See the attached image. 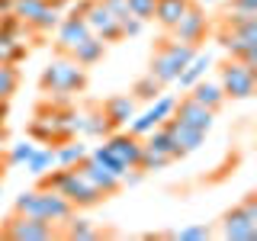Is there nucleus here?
<instances>
[{
	"instance_id": "obj_1",
	"label": "nucleus",
	"mask_w": 257,
	"mask_h": 241,
	"mask_svg": "<svg viewBox=\"0 0 257 241\" xmlns=\"http://www.w3.org/2000/svg\"><path fill=\"white\" fill-rule=\"evenodd\" d=\"M39 180H42V187L58 190L74 209H90V206H96V203H103V199H106L90 180H87L84 174H80V167H77V164H74V167H58V171L52 167V171L42 174Z\"/></svg>"
},
{
	"instance_id": "obj_2",
	"label": "nucleus",
	"mask_w": 257,
	"mask_h": 241,
	"mask_svg": "<svg viewBox=\"0 0 257 241\" xmlns=\"http://www.w3.org/2000/svg\"><path fill=\"white\" fill-rule=\"evenodd\" d=\"M13 212L36 215V219H45V222L58 225V222H64L71 212H74V206H71L58 190H52V187H39V190H26V193H20V196H16V203H13Z\"/></svg>"
},
{
	"instance_id": "obj_3",
	"label": "nucleus",
	"mask_w": 257,
	"mask_h": 241,
	"mask_svg": "<svg viewBox=\"0 0 257 241\" xmlns=\"http://www.w3.org/2000/svg\"><path fill=\"white\" fill-rule=\"evenodd\" d=\"M193 55H196V45H187V42H177V39H164L161 48L155 52V58L148 64V74L158 80L161 87L174 84L177 74L183 71V64H187Z\"/></svg>"
},
{
	"instance_id": "obj_4",
	"label": "nucleus",
	"mask_w": 257,
	"mask_h": 241,
	"mask_svg": "<svg viewBox=\"0 0 257 241\" xmlns=\"http://www.w3.org/2000/svg\"><path fill=\"white\" fill-rule=\"evenodd\" d=\"M42 90L45 93H77L87 87V68L74 58H55L42 71Z\"/></svg>"
},
{
	"instance_id": "obj_5",
	"label": "nucleus",
	"mask_w": 257,
	"mask_h": 241,
	"mask_svg": "<svg viewBox=\"0 0 257 241\" xmlns=\"http://www.w3.org/2000/svg\"><path fill=\"white\" fill-rule=\"evenodd\" d=\"M219 45L228 52V58H238L244 64L257 68V20H247L241 26H225L219 29Z\"/></svg>"
},
{
	"instance_id": "obj_6",
	"label": "nucleus",
	"mask_w": 257,
	"mask_h": 241,
	"mask_svg": "<svg viewBox=\"0 0 257 241\" xmlns=\"http://www.w3.org/2000/svg\"><path fill=\"white\" fill-rule=\"evenodd\" d=\"M174 161H180V151H177L174 139L164 132V126H155L148 135H142V158H139L142 171H164Z\"/></svg>"
},
{
	"instance_id": "obj_7",
	"label": "nucleus",
	"mask_w": 257,
	"mask_h": 241,
	"mask_svg": "<svg viewBox=\"0 0 257 241\" xmlns=\"http://www.w3.org/2000/svg\"><path fill=\"white\" fill-rule=\"evenodd\" d=\"M222 238L228 241H257V193L222 215Z\"/></svg>"
},
{
	"instance_id": "obj_8",
	"label": "nucleus",
	"mask_w": 257,
	"mask_h": 241,
	"mask_svg": "<svg viewBox=\"0 0 257 241\" xmlns=\"http://www.w3.org/2000/svg\"><path fill=\"white\" fill-rule=\"evenodd\" d=\"M219 87L231 100H247L257 90V68H251V64H244L238 58H228L219 68Z\"/></svg>"
},
{
	"instance_id": "obj_9",
	"label": "nucleus",
	"mask_w": 257,
	"mask_h": 241,
	"mask_svg": "<svg viewBox=\"0 0 257 241\" xmlns=\"http://www.w3.org/2000/svg\"><path fill=\"white\" fill-rule=\"evenodd\" d=\"M71 13H77L80 20L87 23V29L93 36H100L103 42H119L122 39V29H119V20L109 13V7L103 0H80Z\"/></svg>"
},
{
	"instance_id": "obj_10",
	"label": "nucleus",
	"mask_w": 257,
	"mask_h": 241,
	"mask_svg": "<svg viewBox=\"0 0 257 241\" xmlns=\"http://www.w3.org/2000/svg\"><path fill=\"white\" fill-rule=\"evenodd\" d=\"M55 235L58 231H55L52 222L36 219V215H23V212H13L0 225V238H7V241H52Z\"/></svg>"
},
{
	"instance_id": "obj_11",
	"label": "nucleus",
	"mask_w": 257,
	"mask_h": 241,
	"mask_svg": "<svg viewBox=\"0 0 257 241\" xmlns=\"http://www.w3.org/2000/svg\"><path fill=\"white\" fill-rule=\"evenodd\" d=\"M206 29H209V20H206V10L199 4H193L190 0V7L183 10V16L171 26V32H174V39L177 42H187V45H196L199 39L206 36Z\"/></svg>"
},
{
	"instance_id": "obj_12",
	"label": "nucleus",
	"mask_w": 257,
	"mask_h": 241,
	"mask_svg": "<svg viewBox=\"0 0 257 241\" xmlns=\"http://www.w3.org/2000/svg\"><path fill=\"white\" fill-rule=\"evenodd\" d=\"M171 116L177 119V123L190 126V129H199V132H209V129H212V123H215V112L206 109L203 103H196L193 96H183V100H177Z\"/></svg>"
},
{
	"instance_id": "obj_13",
	"label": "nucleus",
	"mask_w": 257,
	"mask_h": 241,
	"mask_svg": "<svg viewBox=\"0 0 257 241\" xmlns=\"http://www.w3.org/2000/svg\"><path fill=\"white\" fill-rule=\"evenodd\" d=\"M109 148V155L116 161H122L125 167H139V158H142V139L132 132H109L106 142H103Z\"/></svg>"
},
{
	"instance_id": "obj_14",
	"label": "nucleus",
	"mask_w": 257,
	"mask_h": 241,
	"mask_svg": "<svg viewBox=\"0 0 257 241\" xmlns=\"http://www.w3.org/2000/svg\"><path fill=\"white\" fill-rule=\"evenodd\" d=\"M161 126H164V132L174 139L177 151H180V158H183V155H190V151H199V148L206 145V132H199V129H190V126L177 123L174 116H167Z\"/></svg>"
},
{
	"instance_id": "obj_15",
	"label": "nucleus",
	"mask_w": 257,
	"mask_h": 241,
	"mask_svg": "<svg viewBox=\"0 0 257 241\" xmlns=\"http://www.w3.org/2000/svg\"><path fill=\"white\" fill-rule=\"evenodd\" d=\"M77 167H80V174H84V177H87V180H90V183H93V187H96V190H100V193H103V196H116V193H119V190H122V180H119V177H116V174H109V171H106V167H103V164H100V161H93L90 155H87L84 161H80V164H77Z\"/></svg>"
},
{
	"instance_id": "obj_16",
	"label": "nucleus",
	"mask_w": 257,
	"mask_h": 241,
	"mask_svg": "<svg viewBox=\"0 0 257 241\" xmlns=\"http://www.w3.org/2000/svg\"><path fill=\"white\" fill-rule=\"evenodd\" d=\"M55 29H58V36H55L58 42H55V48H58L61 55H68V52H71V48H74L77 42H84V39L90 36L87 23L80 20L77 13H68L64 20H58V26H55Z\"/></svg>"
},
{
	"instance_id": "obj_17",
	"label": "nucleus",
	"mask_w": 257,
	"mask_h": 241,
	"mask_svg": "<svg viewBox=\"0 0 257 241\" xmlns=\"http://www.w3.org/2000/svg\"><path fill=\"white\" fill-rule=\"evenodd\" d=\"M209 68H212V55H209V52H199V48H196V55H193V58L183 64V71L177 74L174 84H180V90H190L196 80H203V77H206V71H209Z\"/></svg>"
},
{
	"instance_id": "obj_18",
	"label": "nucleus",
	"mask_w": 257,
	"mask_h": 241,
	"mask_svg": "<svg viewBox=\"0 0 257 241\" xmlns=\"http://www.w3.org/2000/svg\"><path fill=\"white\" fill-rule=\"evenodd\" d=\"M112 132L106 112H103V106L96 109H80V126H77V135H87V139H106V135Z\"/></svg>"
},
{
	"instance_id": "obj_19",
	"label": "nucleus",
	"mask_w": 257,
	"mask_h": 241,
	"mask_svg": "<svg viewBox=\"0 0 257 241\" xmlns=\"http://www.w3.org/2000/svg\"><path fill=\"white\" fill-rule=\"evenodd\" d=\"M103 112H106V119H109V126H112V129L128 126V119L135 116V96H128V93H116V96H109V100L103 103Z\"/></svg>"
},
{
	"instance_id": "obj_20",
	"label": "nucleus",
	"mask_w": 257,
	"mask_h": 241,
	"mask_svg": "<svg viewBox=\"0 0 257 241\" xmlns=\"http://www.w3.org/2000/svg\"><path fill=\"white\" fill-rule=\"evenodd\" d=\"M103 52H106V42H103L100 36H87L84 42H77L74 48H71V58H74L77 64H84V68H90V64H96V61H103Z\"/></svg>"
},
{
	"instance_id": "obj_21",
	"label": "nucleus",
	"mask_w": 257,
	"mask_h": 241,
	"mask_svg": "<svg viewBox=\"0 0 257 241\" xmlns=\"http://www.w3.org/2000/svg\"><path fill=\"white\" fill-rule=\"evenodd\" d=\"M190 96H193L196 103H203L206 109H212V112H219V109H222V103L228 100V96L222 93V87H219V84H209L206 77H203V80H196V84L190 87Z\"/></svg>"
},
{
	"instance_id": "obj_22",
	"label": "nucleus",
	"mask_w": 257,
	"mask_h": 241,
	"mask_svg": "<svg viewBox=\"0 0 257 241\" xmlns=\"http://www.w3.org/2000/svg\"><path fill=\"white\" fill-rule=\"evenodd\" d=\"M103 4H106V7H109V13L119 20L122 39H125V36H139V32L145 29V23H142V20H139V16H135L132 10H128V4H125V0H103Z\"/></svg>"
},
{
	"instance_id": "obj_23",
	"label": "nucleus",
	"mask_w": 257,
	"mask_h": 241,
	"mask_svg": "<svg viewBox=\"0 0 257 241\" xmlns=\"http://www.w3.org/2000/svg\"><path fill=\"white\" fill-rule=\"evenodd\" d=\"M61 225H64L61 235L71 238V241H93V238H100V228H96L90 219H84V215H74V212H71Z\"/></svg>"
},
{
	"instance_id": "obj_24",
	"label": "nucleus",
	"mask_w": 257,
	"mask_h": 241,
	"mask_svg": "<svg viewBox=\"0 0 257 241\" xmlns=\"http://www.w3.org/2000/svg\"><path fill=\"white\" fill-rule=\"evenodd\" d=\"M52 167H58V164H55V145H36L32 158L26 161V174L42 177V174L52 171Z\"/></svg>"
},
{
	"instance_id": "obj_25",
	"label": "nucleus",
	"mask_w": 257,
	"mask_h": 241,
	"mask_svg": "<svg viewBox=\"0 0 257 241\" xmlns=\"http://www.w3.org/2000/svg\"><path fill=\"white\" fill-rule=\"evenodd\" d=\"M84 158H87V145L77 142V139H68V142H61L58 148H55V164L58 167H74Z\"/></svg>"
},
{
	"instance_id": "obj_26",
	"label": "nucleus",
	"mask_w": 257,
	"mask_h": 241,
	"mask_svg": "<svg viewBox=\"0 0 257 241\" xmlns=\"http://www.w3.org/2000/svg\"><path fill=\"white\" fill-rule=\"evenodd\" d=\"M190 7V0H158L155 4V20L161 23L164 29H171L177 20L183 16V10Z\"/></svg>"
},
{
	"instance_id": "obj_27",
	"label": "nucleus",
	"mask_w": 257,
	"mask_h": 241,
	"mask_svg": "<svg viewBox=\"0 0 257 241\" xmlns=\"http://www.w3.org/2000/svg\"><path fill=\"white\" fill-rule=\"evenodd\" d=\"M26 58V45L10 36H0V64H16Z\"/></svg>"
},
{
	"instance_id": "obj_28",
	"label": "nucleus",
	"mask_w": 257,
	"mask_h": 241,
	"mask_svg": "<svg viewBox=\"0 0 257 241\" xmlns=\"http://www.w3.org/2000/svg\"><path fill=\"white\" fill-rule=\"evenodd\" d=\"M87 155H90L93 161H100V164H103V167H106V171H109V174H116V177H119V180H122V174L128 171V167L122 164V161H116V158H112V155H109V148H106V145H96V148H93V151H87Z\"/></svg>"
},
{
	"instance_id": "obj_29",
	"label": "nucleus",
	"mask_w": 257,
	"mask_h": 241,
	"mask_svg": "<svg viewBox=\"0 0 257 241\" xmlns=\"http://www.w3.org/2000/svg\"><path fill=\"white\" fill-rule=\"evenodd\" d=\"M161 90H164V87H161V84H158V80L151 77V74H145V77H139V80H135V87H132V96H135V100H145V103H151V100H155V96H158Z\"/></svg>"
},
{
	"instance_id": "obj_30",
	"label": "nucleus",
	"mask_w": 257,
	"mask_h": 241,
	"mask_svg": "<svg viewBox=\"0 0 257 241\" xmlns=\"http://www.w3.org/2000/svg\"><path fill=\"white\" fill-rule=\"evenodd\" d=\"M171 238H177V241H206V238H212V228H209L206 222H199V225H187V228L171 231Z\"/></svg>"
},
{
	"instance_id": "obj_31",
	"label": "nucleus",
	"mask_w": 257,
	"mask_h": 241,
	"mask_svg": "<svg viewBox=\"0 0 257 241\" xmlns=\"http://www.w3.org/2000/svg\"><path fill=\"white\" fill-rule=\"evenodd\" d=\"M20 84V74H16L13 64H0V100H10V93Z\"/></svg>"
},
{
	"instance_id": "obj_32",
	"label": "nucleus",
	"mask_w": 257,
	"mask_h": 241,
	"mask_svg": "<svg viewBox=\"0 0 257 241\" xmlns=\"http://www.w3.org/2000/svg\"><path fill=\"white\" fill-rule=\"evenodd\" d=\"M32 151H36V142H16L10 148V155H7V164H10V167L26 164V161L32 158Z\"/></svg>"
},
{
	"instance_id": "obj_33",
	"label": "nucleus",
	"mask_w": 257,
	"mask_h": 241,
	"mask_svg": "<svg viewBox=\"0 0 257 241\" xmlns=\"http://www.w3.org/2000/svg\"><path fill=\"white\" fill-rule=\"evenodd\" d=\"M125 4H128V10L139 16L142 23L155 20V4H158V0H125Z\"/></svg>"
},
{
	"instance_id": "obj_34",
	"label": "nucleus",
	"mask_w": 257,
	"mask_h": 241,
	"mask_svg": "<svg viewBox=\"0 0 257 241\" xmlns=\"http://www.w3.org/2000/svg\"><path fill=\"white\" fill-rule=\"evenodd\" d=\"M0 13H13V0H0Z\"/></svg>"
},
{
	"instance_id": "obj_35",
	"label": "nucleus",
	"mask_w": 257,
	"mask_h": 241,
	"mask_svg": "<svg viewBox=\"0 0 257 241\" xmlns=\"http://www.w3.org/2000/svg\"><path fill=\"white\" fill-rule=\"evenodd\" d=\"M4 119H7V100H0V129H4Z\"/></svg>"
},
{
	"instance_id": "obj_36",
	"label": "nucleus",
	"mask_w": 257,
	"mask_h": 241,
	"mask_svg": "<svg viewBox=\"0 0 257 241\" xmlns=\"http://www.w3.org/2000/svg\"><path fill=\"white\" fill-rule=\"evenodd\" d=\"M0 177H4V164H0Z\"/></svg>"
}]
</instances>
